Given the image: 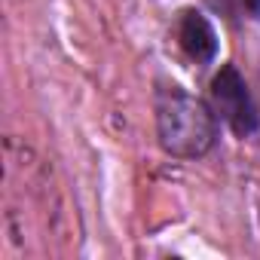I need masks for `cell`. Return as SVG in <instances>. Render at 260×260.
I'll return each instance as SVG.
<instances>
[{"label": "cell", "instance_id": "cell-1", "mask_svg": "<svg viewBox=\"0 0 260 260\" xmlns=\"http://www.w3.org/2000/svg\"><path fill=\"white\" fill-rule=\"evenodd\" d=\"M156 122H159L162 147L175 156H202L211 150V144L217 138L214 113L199 98H193L175 86L159 95Z\"/></svg>", "mask_w": 260, "mask_h": 260}, {"label": "cell", "instance_id": "cell-2", "mask_svg": "<svg viewBox=\"0 0 260 260\" xmlns=\"http://www.w3.org/2000/svg\"><path fill=\"white\" fill-rule=\"evenodd\" d=\"M211 98H214V107L217 113L230 122V128L236 135H251L257 128V107L248 95V86L245 80L239 77L236 68H220V74L214 77L211 83Z\"/></svg>", "mask_w": 260, "mask_h": 260}, {"label": "cell", "instance_id": "cell-3", "mask_svg": "<svg viewBox=\"0 0 260 260\" xmlns=\"http://www.w3.org/2000/svg\"><path fill=\"white\" fill-rule=\"evenodd\" d=\"M178 40L184 46V52L193 58V61H202L208 64L214 55H217V34L214 28L208 25V19L196 10H187L184 19H181V28H178Z\"/></svg>", "mask_w": 260, "mask_h": 260}, {"label": "cell", "instance_id": "cell-4", "mask_svg": "<svg viewBox=\"0 0 260 260\" xmlns=\"http://www.w3.org/2000/svg\"><path fill=\"white\" fill-rule=\"evenodd\" d=\"M245 4H248V10H251V13H257V16H260V0H245Z\"/></svg>", "mask_w": 260, "mask_h": 260}]
</instances>
